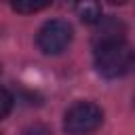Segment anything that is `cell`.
Listing matches in <instances>:
<instances>
[{
    "instance_id": "cell-1",
    "label": "cell",
    "mask_w": 135,
    "mask_h": 135,
    "mask_svg": "<svg viewBox=\"0 0 135 135\" xmlns=\"http://www.w3.org/2000/svg\"><path fill=\"white\" fill-rule=\"evenodd\" d=\"M135 63V51L127 40L101 44L95 49V70L103 78H120L131 72Z\"/></svg>"
},
{
    "instance_id": "cell-2",
    "label": "cell",
    "mask_w": 135,
    "mask_h": 135,
    "mask_svg": "<svg viewBox=\"0 0 135 135\" xmlns=\"http://www.w3.org/2000/svg\"><path fill=\"white\" fill-rule=\"evenodd\" d=\"M103 122V112L93 101H76L63 114V129L68 135H91Z\"/></svg>"
},
{
    "instance_id": "cell-3",
    "label": "cell",
    "mask_w": 135,
    "mask_h": 135,
    "mask_svg": "<svg viewBox=\"0 0 135 135\" xmlns=\"http://www.w3.org/2000/svg\"><path fill=\"white\" fill-rule=\"evenodd\" d=\"M72 42V27L63 19H49L36 34V44L44 55H59Z\"/></svg>"
},
{
    "instance_id": "cell-4",
    "label": "cell",
    "mask_w": 135,
    "mask_h": 135,
    "mask_svg": "<svg viewBox=\"0 0 135 135\" xmlns=\"http://www.w3.org/2000/svg\"><path fill=\"white\" fill-rule=\"evenodd\" d=\"M124 34H127V27H124V23L120 19H116V17H103L97 23V30L93 34V44L97 49L101 44L120 42V40H124Z\"/></svg>"
},
{
    "instance_id": "cell-5",
    "label": "cell",
    "mask_w": 135,
    "mask_h": 135,
    "mask_svg": "<svg viewBox=\"0 0 135 135\" xmlns=\"http://www.w3.org/2000/svg\"><path fill=\"white\" fill-rule=\"evenodd\" d=\"M76 13L84 23H91V25H97L103 19L101 17V6L97 2H80V4H76Z\"/></svg>"
},
{
    "instance_id": "cell-6",
    "label": "cell",
    "mask_w": 135,
    "mask_h": 135,
    "mask_svg": "<svg viewBox=\"0 0 135 135\" xmlns=\"http://www.w3.org/2000/svg\"><path fill=\"white\" fill-rule=\"evenodd\" d=\"M13 105H15V99H13L11 91L4 89V86H0V120H4V118L11 114Z\"/></svg>"
},
{
    "instance_id": "cell-7",
    "label": "cell",
    "mask_w": 135,
    "mask_h": 135,
    "mask_svg": "<svg viewBox=\"0 0 135 135\" xmlns=\"http://www.w3.org/2000/svg\"><path fill=\"white\" fill-rule=\"evenodd\" d=\"M46 6H49L46 2H34V4L17 2V4H13V11H17V13H36V11H42V8H46Z\"/></svg>"
}]
</instances>
